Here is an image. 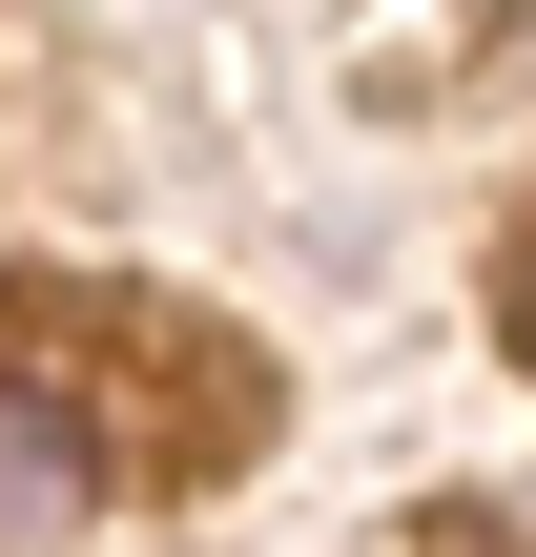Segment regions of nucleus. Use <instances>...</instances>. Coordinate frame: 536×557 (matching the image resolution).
<instances>
[{"mask_svg":"<svg viewBox=\"0 0 536 557\" xmlns=\"http://www.w3.org/2000/svg\"><path fill=\"white\" fill-rule=\"evenodd\" d=\"M83 496H103V455H83V413H62L41 372H0V517L41 537V517H83Z\"/></svg>","mask_w":536,"mask_h":557,"instance_id":"obj_1","label":"nucleus"}]
</instances>
